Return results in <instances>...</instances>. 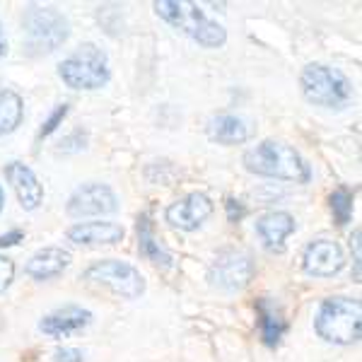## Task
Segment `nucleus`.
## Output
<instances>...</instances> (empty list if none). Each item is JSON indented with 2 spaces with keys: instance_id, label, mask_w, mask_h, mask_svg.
Wrapping results in <instances>:
<instances>
[{
  "instance_id": "19",
  "label": "nucleus",
  "mask_w": 362,
  "mask_h": 362,
  "mask_svg": "<svg viewBox=\"0 0 362 362\" xmlns=\"http://www.w3.org/2000/svg\"><path fill=\"white\" fill-rule=\"evenodd\" d=\"M138 235H140V254L148 256L157 266L172 268V256L155 242L153 230H150V223H148V215H143V218L138 220Z\"/></svg>"
},
{
  "instance_id": "15",
  "label": "nucleus",
  "mask_w": 362,
  "mask_h": 362,
  "mask_svg": "<svg viewBox=\"0 0 362 362\" xmlns=\"http://www.w3.org/2000/svg\"><path fill=\"white\" fill-rule=\"evenodd\" d=\"M70 266V251L63 247H44L27 261L25 273L34 280H51Z\"/></svg>"
},
{
  "instance_id": "22",
  "label": "nucleus",
  "mask_w": 362,
  "mask_h": 362,
  "mask_svg": "<svg viewBox=\"0 0 362 362\" xmlns=\"http://www.w3.org/2000/svg\"><path fill=\"white\" fill-rule=\"evenodd\" d=\"M13 278H15V264L8 256H0V293L10 288Z\"/></svg>"
},
{
  "instance_id": "24",
  "label": "nucleus",
  "mask_w": 362,
  "mask_h": 362,
  "mask_svg": "<svg viewBox=\"0 0 362 362\" xmlns=\"http://www.w3.org/2000/svg\"><path fill=\"white\" fill-rule=\"evenodd\" d=\"M54 360L56 362H83L85 355H83V350H78V348H58Z\"/></svg>"
},
{
  "instance_id": "20",
  "label": "nucleus",
  "mask_w": 362,
  "mask_h": 362,
  "mask_svg": "<svg viewBox=\"0 0 362 362\" xmlns=\"http://www.w3.org/2000/svg\"><path fill=\"white\" fill-rule=\"evenodd\" d=\"M259 317H261V336H264L266 346H276L285 331V319L268 300L259 302Z\"/></svg>"
},
{
  "instance_id": "21",
  "label": "nucleus",
  "mask_w": 362,
  "mask_h": 362,
  "mask_svg": "<svg viewBox=\"0 0 362 362\" xmlns=\"http://www.w3.org/2000/svg\"><path fill=\"white\" fill-rule=\"evenodd\" d=\"M331 210H334V218L338 225L350 223V215H353V194L348 189H338L331 194Z\"/></svg>"
},
{
  "instance_id": "25",
  "label": "nucleus",
  "mask_w": 362,
  "mask_h": 362,
  "mask_svg": "<svg viewBox=\"0 0 362 362\" xmlns=\"http://www.w3.org/2000/svg\"><path fill=\"white\" fill-rule=\"evenodd\" d=\"M350 247L355 249V278H360V230H355L353 239H350Z\"/></svg>"
},
{
  "instance_id": "1",
  "label": "nucleus",
  "mask_w": 362,
  "mask_h": 362,
  "mask_svg": "<svg viewBox=\"0 0 362 362\" xmlns=\"http://www.w3.org/2000/svg\"><path fill=\"white\" fill-rule=\"evenodd\" d=\"M244 167L251 174L283 181H295V184H307L312 172L309 165L302 160V155L295 148L278 140H264L256 148L244 153Z\"/></svg>"
},
{
  "instance_id": "9",
  "label": "nucleus",
  "mask_w": 362,
  "mask_h": 362,
  "mask_svg": "<svg viewBox=\"0 0 362 362\" xmlns=\"http://www.w3.org/2000/svg\"><path fill=\"white\" fill-rule=\"evenodd\" d=\"M119 210L116 194L107 184H85L70 196L68 215L73 218H87V215H109Z\"/></svg>"
},
{
  "instance_id": "11",
  "label": "nucleus",
  "mask_w": 362,
  "mask_h": 362,
  "mask_svg": "<svg viewBox=\"0 0 362 362\" xmlns=\"http://www.w3.org/2000/svg\"><path fill=\"white\" fill-rule=\"evenodd\" d=\"M305 271L317 278H334L346 266L343 249L331 239H317L305 249Z\"/></svg>"
},
{
  "instance_id": "16",
  "label": "nucleus",
  "mask_w": 362,
  "mask_h": 362,
  "mask_svg": "<svg viewBox=\"0 0 362 362\" xmlns=\"http://www.w3.org/2000/svg\"><path fill=\"white\" fill-rule=\"evenodd\" d=\"M70 242L75 244H87V247H95V244H116L121 242L126 235V230L116 223H78L66 232Z\"/></svg>"
},
{
  "instance_id": "8",
  "label": "nucleus",
  "mask_w": 362,
  "mask_h": 362,
  "mask_svg": "<svg viewBox=\"0 0 362 362\" xmlns=\"http://www.w3.org/2000/svg\"><path fill=\"white\" fill-rule=\"evenodd\" d=\"M251 276H254L251 256L239 249H223L208 268L210 283L225 293H237V290L247 288Z\"/></svg>"
},
{
  "instance_id": "13",
  "label": "nucleus",
  "mask_w": 362,
  "mask_h": 362,
  "mask_svg": "<svg viewBox=\"0 0 362 362\" xmlns=\"http://www.w3.org/2000/svg\"><path fill=\"white\" fill-rule=\"evenodd\" d=\"M5 179L13 184L17 198H20V206L25 210H37L44 201V189L39 184L37 174L32 172L22 162H10L5 167Z\"/></svg>"
},
{
  "instance_id": "7",
  "label": "nucleus",
  "mask_w": 362,
  "mask_h": 362,
  "mask_svg": "<svg viewBox=\"0 0 362 362\" xmlns=\"http://www.w3.org/2000/svg\"><path fill=\"white\" fill-rule=\"evenodd\" d=\"M85 280L107 285L112 293L126 297V300H136V297L145 293V280L140 276L138 268L116 259L97 261L95 266H90L85 271Z\"/></svg>"
},
{
  "instance_id": "3",
  "label": "nucleus",
  "mask_w": 362,
  "mask_h": 362,
  "mask_svg": "<svg viewBox=\"0 0 362 362\" xmlns=\"http://www.w3.org/2000/svg\"><path fill=\"white\" fill-rule=\"evenodd\" d=\"M317 334L336 346H350L362 334V307L353 297H329L321 302L317 319Z\"/></svg>"
},
{
  "instance_id": "6",
  "label": "nucleus",
  "mask_w": 362,
  "mask_h": 362,
  "mask_svg": "<svg viewBox=\"0 0 362 362\" xmlns=\"http://www.w3.org/2000/svg\"><path fill=\"white\" fill-rule=\"evenodd\" d=\"M302 92L312 104L326 109H343L353 97V85L338 68L309 63L300 78Z\"/></svg>"
},
{
  "instance_id": "18",
  "label": "nucleus",
  "mask_w": 362,
  "mask_h": 362,
  "mask_svg": "<svg viewBox=\"0 0 362 362\" xmlns=\"http://www.w3.org/2000/svg\"><path fill=\"white\" fill-rule=\"evenodd\" d=\"M25 107H22V99L13 90H3L0 87V136H8L13 133L22 121Z\"/></svg>"
},
{
  "instance_id": "28",
  "label": "nucleus",
  "mask_w": 362,
  "mask_h": 362,
  "mask_svg": "<svg viewBox=\"0 0 362 362\" xmlns=\"http://www.w3.org/2000/svg\"><path fill=\"white\" fill-rule=\"evenodd\" d=\"M5 206V191H3V186H0V210H3Z\"/></svg>"
},
{
  "instance_id": "2",
  "label": "nucleus",
  "mask_w": 362,
  "mask_h": 362,
  "mask_svg": "<svg viewBox=\"0 0 362 362\" xmlns=\"http://www.w3.org/2000/svg\"><path fill=\"white\" fill-rule=\"evenodd\" d=\"M155 13L165 22H169L174 29H179L186 37L194 39L196 44L206 46V49H220L227 42L225 27L203 15V10L194 3L162 0V3H155Z\"/></svg>"
},
{
  "instance_id": "27",
  "label": "nucleus",
  "mask_w": 362,
  "mask_h": 362,
  "mask_svg": "<svg viewBox=\"0 0 362 362\" xmlns=\"http://www.w3.org/2000/svg\"><path fill=\"white\" fill-rule=\"evenodd\" d=\"M5 49H8V44H5L3 34H0V56H3V54H5Z\"/></svg>"
},
{
  "instance_id": "14",
  "label": "nucleus",
  "mask_w": 362,
  "mask_h": 362,
  "mask_svg": "<svg viewBox=\"0 0 362 362\" xmlns=\"http://www.w3.org/2000/svg\"><path fill=\"white\" fill-rule=\"evenodd\" d=\"M256 232H259L261 242L268 251H276V254H283L285 251V237L290 232H295V218L285 210H273V213H266L259 218L256 223Z\"/></svg>"
},
{
  "instance_id": "5",
  "label": "nucleus",
  "mask_w": 362,
  "mask_h": 362,
  "mask_svg": "<svg viewBox=\"0 0 362 362\" xmlns=\"http://www.w3.org/2000/svg\"><path fill=\"white\" fill-rule=\"evenodd\" d=\"M22 27H25V42L32 54H51L70 37V22L56 8H39L29 5L27 13L22 15Z\"/></svg>"
},
{
  "instance_id": "23",
  "label": "nucleus",
  "mask_w": 362,
  "mask_h": 362,
  "mask_svg": "<svg viewBox=\"0 0 362 362\" xmlns=\"http://www.w3.org/2000/svg\"><path fill=\"white\" fill-rule=\"evenodd\" d=\"M66 114H68V104H61V107H58L56 112L51 114V119L44 124L42 133H39V138H46V136H49V133H54L56 128H58V124H61V121L66 119Z\"/></svg>"
},
{
  "instance_id": "4",
  "label": "nucleus",
  "mask_w": 362,
  "mask_h": 362,
  "mask_svg": "<svg viewBox=\"0 0 362 362\" xmlns=\"http://www.w3.org/2000/svg\"><path fill=\"white\" fill-rule=\"evenodd\" d=\"M58 78L73 90H99L109 83V58L99 46L83 44L58 66Z\"/></svg>"
},
{
  "instance_id": "17",
  "label": "nucleus",
  "mask_w": 362,
  "mask_h": 362,
  "mask_svg": "<svg viewBox=\"0 0 362 362\" xmlns=\"http://www.w3.org/2000/svg\"><path fill=\"white\" fill-rule=\"evenodd\" d=\"M208 138L218 140V143H223V145H237L249 138V128L239 116L220 114L208 121Z\"/></svg>"
},
{
  "instance_id": "12",
  "label": "nucleus",
  "mask_w": 362,
  "mask_h": 362,
  "mask_svg": "<svg viewBox=\"0 0 362 362\" xmlns=\"http://www.w3.org/2000/svg\"><path fill=\"white\" fill-rule=\"evenodd\" d=\"M92 324V312L78 305H66L61 309H54L51 314L39 321V331L51 338H68L80 334L83 329Z\"/></svg>"
},
{
  "instance_id": "26",
  "label": "nucleus",
  "mask_w": 362,
  "mask_h": 362,
  "mask_svg": "<svg viewBox=\"0 0 362 362\" xmlns=\"http://www.w3.org/2000/svg\"><path fill=\"white\" fill-rule=\"evenodd\" d=\"M22 239V232H10V235H5V237H0V247H13V244H17Z\"/></svg>"
},
{
  "instance_id": "10",
  "label": "nucleus",
  "mask_w": 362,
  "mask_h": 362,
  "mask_svg": "<svg viewBox=\"0 0 362 362\" xmlns=\"http://www.w3.org/2000/svg\"><path fill=\"white\" fill-rule=\"evenodd\" d=\"M213 213V201L206 194H189L184 198H179L177 203L167 208V223L177 230L184 232H194L198 230Z\"/></svg>"
}]
</instances>
